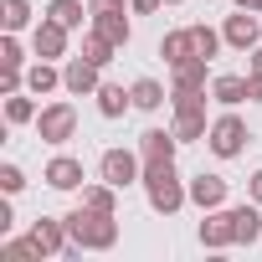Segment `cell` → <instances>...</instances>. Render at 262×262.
Returning a JSON list of instances; mask_svg holds the SVG:
<instances>
[{
	"label": "cell",
	"mask_w": 262,
	"mask_h": 262,
	"mask_svg": "<svg viewBox=\"0 0 262 262\" xmlns=\"http://www.w3.org/2000/svg\"><path fill=\"white\" fill-rule=\"evenodd\" d=\"M0 190H6V195H21V190H26V170H21V165H0Z\"/></svg>",
	"instance_id": "30"
},
{
	"label": "cell",
	"mask_w": 262,
	"mask_h": 262,
	"mask_svg": "<svg viewBox=\"0 0 262 262\" xmlns=\"http://www.w3.org/2000/svg\"><path fill=\"white\" fill-rule=\"evenodd\" d=\"M247 139H252L247 118H242L236 108H226V113H216V118H211V134H206V149H211L216 160H236V155L247 149Z\"/></svg>",
	"instance_id": "3"
},
{
	"label": "cell",
	"mask_w": 262,
	"mask_h": 262,
	"mask_svg": "<svg viewBox=\"0 0 262 262\" xmlns=\"http://www.w3.org/2000/svg\"><path fill=\"white\" fill-rule=\"evenodd\" d=\"M128 98H134V108H139V113H160L170 93H165V82H160V77H134V82H128Z\"/></svg>",
	"instance_id": "16"
},
{
	"label": "cell",
	"mask_w": 262,
	"mask_h": 262,
	"mask_svg": "<svg viewBox=\"0 0 262 262\" xmlns=\"http://www.w3.org/2000/svg\"><path fill=\"white\" fill-rule=\"evenodd\" d=\"M67 231H72V242H77L82 252H113V247H118V216L93 211V206L67 211Z\"/></svg>",
	"instance_id": "2"
},
{
	"label": "cell",
	"mask_w": 262,
	"mask_h": 262,
	"mask_svg": "<svg viewBox=\"0 0 262 262\" xmlns=\"http://www.w3.org/2000/svg\"><path fill=\"white\" fill-rule=\"evenodd\" d=\"M62 88H67L72 98H93V93L103 88V67H98V62H88V57L77 52V57H67V62H62Z\"/></svg>",
	"instance_id": "7"
},
{
	"label": "cell",
	"mask_w": 262,
	"mask_h": 262,
	"mask_svg": "<svg viewBox=\"0 0 262 262\" xmlns=\"http://www.w3.org/2000/svg\"><path fill=\"white\" fill-rule=\"evenodd\" d=\"M236 6H242V11H262V0H236Z\"/></svg>",
	"instance_id": "36"
},
{
	"label": "cell",
	"mask_w": 262,
	"mask_h": 262,
	"mask_svg": "<svg viewBox=\"0 0 262 262\" xmlns=\"http://www.w3.org/2000/svg\"><path fill=\"white\" fill-rule=\"evenodd\" d=\"M93 98H98V113H103V118H123L128 108H134V98H128V88H123V82H103Z\"/></svg>",
	"instance_id": "20"
},
{
	"label": "cell",
	"mask_w": 262,
	"mask_h": 262,
	"mask_svg": "<svg viewBox=\"0 0 262 262\" xmlns=\"http://www.w3.org/2000/svg\"><path fill=\"white\" fill-rule=\"evenodd\" d=\"M170 128H175V139L180 144H206V134H211V118H206V108H175V118H170Z\"/></svg>",
	"instance_id": "12"
},
{
	"label": "cell",
	"mask_w": 262,
	"mask_h": 262,
	"mask_svg": "<svg viewBox=\"0 0 262 262\" xmlns=\"http://www.w3.org/2000/svg\"><path fill=\"white\" fill-rule=\"evenodd\" d=\"M231 216H236V247H252V242H262V206H257V201H242V206H231Z\"/></svg>",
	"instance_id": "19"
},
{
	"label": "cell",
	"mask_w": 262,
	"mask_h": 262,
	"mask_svg": "<svg viewBox=\"0 0 262 262\" xmlns=\"http://www.w3.org/2000/svg\"><path fill=\"white\" fill-rule=\"evenodd\" d=\"M88 11L103 16V11H128V0H88Z\"/></svg>",
	"instance_id": "31"
},
{
	"label": "cell",
	"mask_w": 262,
	"mask_h": 262,
	"mask_svg": "<svg viewBox=\"0 0 262 262\" xmlns=\"http://www.w3.org/2000/svg\"><path fill=\"white\" fill-rule=\"evenodd\" d=\"M47 16H52V21H62L67 31H82V26L93 21L88 0H52V6H47Z\"/></svg>",
	"instance_id": "21"
},
{
	"label": "cell",
	"mask_w": 262,
	"mask_h": 262,
	"mask_svg": "<svg viewBox=\"0 0 262 262\" xmlns=\"http://www.w3.org/2000/svg\"><path fill=\"white\" fill-rule=\"evenodd\" d=\"M247 88H252V103H262V72H247Z\"/></svg>",
	"instance_id": "34"
},
{
	"label": "cell",
	"mask_w": 262,
	"mask_h": 262,
	"mask_svg": "<svg viewBox=\"0 0 262 262\" xmlns=\"http://www.w3.org/2000/svg\"><path fill=\"white\" fill-rule=\"evenodd\" d=\"M36 113H41V108H36V93H26V88H21V93H11V98H6V123H11V128L36 123Z\"/></svg>",
	"instance_id": "23"
},
{
	"label": "cell",
	"mask_w": 262,
	"mask_h": 262,
	"mask_svg": "<svg viewBox=\"0 0 262 262\" xmlns=\"http://www.w3.org/2000/svg\"><path fill=\"white\" fill-rule=\"evenodd\" d=\"M82 57H88V62H98V67H108V62L118 57V47H113L108 36H98V31L88 26V31H82Z\"/></svg>",
	"instance_id": "25"
},
{
	"label": "cell",
	"mask_w": 262,
	"mask_h": 262,
	"mask_svg": "<svg viewBox=\"0 0 262 262\" xmlns=\"http://www.w3.org/2000/svg\"><path fill=\"white\" fill-rule=\"evenodd\" d=\"M165 6H185V0H165Z\"/></svg>",
	"instance_id": "37"
},
{
	"label": "cell",
	"mask_w": 262,
	"mask_h": 262,
	"mask_svg": "<svg viewBox=\"0 0 262 262\" xmlns=\"http://www.w3.org/2000/svg\"><path fill=\"white\" fill-rule=\"evenodd\" d=\"M128 16H134V11H103V16H93L88 26H93L98 36H108V41L123 52L128 41H134V26H128Z\"/></svg>",
	"instance_id": "13"
},
{
	"label": "cell",
	"mask_w": 262,
	"mask_h": 262,
	"mask_svg": "<svg viewBox=\"0 0 262 262\" xmlns=\"http://www.w3.org/2000/svg\"><path fill=\"white\" fill-rule=\"evenodd\" d=\"M41 180H47L52 190L72 195V190H82V185H88V170H82V160H72V155H57V160H47Z\"/></svg>",
	"instance_id": "9"
},
{
	"label": "cell",
	"mask_w": 262,
	"mask_h": 262,
	"mask_svg": "<svg viewBox=\"0 0 262 262\" xmlns=\"http://www.w3.org/2000/svg\"><path fill=\"white\" fill-rule=\"evenodd\" d=\"M247 201L262 206V170H252V180H247Z\"/></svg>",
	"instance_id": "33"
},
{
	"label": "cell",
	"mask_w": 262,
	"mask_h": 262,
	"mask_svg": "<svg viewBox=\"0 0 262 262\" xmlns=\"http://www.w3.org/2000/svg\"><path fill=\"white\" fill-rule=\"evenodd\" d=\"M36 139H41V144H67V139H77V108H72L67 98H57V103H47V108L36 113Z\"/></svg>",
	"instance_id": "4"
},
{
	"label": "cell",
	"mask_w": 262,
	"mask_h": 262,
	"mask_svg": "<svg viewBox=\"0 0 262 262\" xmlns=\"http://www.w3.org/2000/svg\"><path fill=\"white\" fill-rule=\"evenodd\" d=\"M206 67H211L206 57H190V62H180V67H170V77H175L170 88H206Z\"/></svg>",
	"instance_id": "26"
},
{
	"label": "cell",
	"mask_w": 262,
	"mask_h": 262,
	"mask_svg": "<svg viewBox=\"0 0 262 262\" xmlns=\"http://www.w3.org/2000/svg\"><path fill=\"white\" fill-rule=\"evenodd\" d=\"M201 247L206 252H226V247H236V216H231V206H216V211H201Z\"/></svg>",
	"instance_id": "6"
},
{
	"label": "cell",
	"mask_w": 262,
	"mask_h": 262,
	"mask_svg": "<svg viewBox=\"0 0 262 262\" xmlns=\"http://www.w3.org/2000/svg\"><path fill=\"white\" fill-rule=\"evenodd\" d=\"M221 36H226V47H236V52H252V47L262 41V26H257V11H242V6H236V16H226Z\"/></svg>",
	"instance_id": "10"
},
{
	"label": "cell",
	"mask_w": 262,
	"mask_h": 262,
	"mask_svg": "<svg viewBox=\"0 0 262 262\" xmlns=\"http://www.w3.org/2000/svg\"><path fill=\"white\" fill-rule=\"evenodd\" d=\"M190 36H195V52H201L206 62H211V57H216V52L226 47V36H221V31H211L206 21H195V26H190Z\"/></svg>",
	"instance_id": "28"
},
{
	"label": "cell",
	"mask_w": 262,
	"mask_h": 262,
	"mask_svg": "<svg viewBox=\"0 0 262 262\" xmlns=\"http://www.w3.org/2000/svg\"><path fill=\"white\" fill-rule=\"evenodd\" d=\"M160 57H165V67H180V62L201 57V52H195V36H190V26H175V31H165V36H160Z\"/></svg>",
	"instance_id": "14"
},
{
	"label": "cell",
	"mask_w": 262,
	"mask_h": 262,
	"mask_svg": "<svg viewBox=\"0 0 262 262\" xmlns=\"http://www.w3.org/2000/svg\"><path fill=\"white\" fill-rule=\"evenodd\" d=\"M190 206H201V211H216V206H226V180L221 175H190Z\"/></svg>",
	"instance_id": "15"
},
{
	"label": "cell",
	"mask_w": 262,
	"mask_h": 262,
	"mask_svg": "<svg viewBox=\"0 0 262 262\" xmlns=\"http://www.w3.org/2000/svg\"><path fill=\"white\" fill-rule=\"evenodd\" d=\"M82 206H93V211H108V216H118V185H108L103 175H98V180H88V185H82Z\"/></svg>",
	"instance_id": "22"
},
{
	"label": "cell",
	"mask_w": 262,
	"mask_h": 262,
	"mask_svg": "<svg viewBox=\"0 0 262 262\" xmlns=\"http://www.w3.org/2000/svg\"><path fill=\"white\" fill-rule=\"evenodd\" d=\"M139 155H144V165H160V160H175V149H180V139H175V128H144L139 134V144H134Z\"/></svg>",
	"instance_id": "11"
},
{
	"label": "cell",
	"mask_w": 262,
	"mask_h": 262,
	"mask_svg": "<svg viewBox=\"0 0 262 262\" xmlns=\"http://www.w3.org/2000/svg\"><path fill=\"white\" fill-rule=\"evenodd\" d=\"M247 72H262V41L252 47V57H247Z\"/></svg>",
	"instance_id": "35"
},
{
	"label": "cell",
	"mask_w": 262,
	"mask_h": 262,
	"mask_svg": "<svg viewBox=\"0 0 262 262\" xmlns=\"http://www.w3.org/2000/svg\"><path fill=\"white\" fill-rule=\"evenodd\" d=\"M98 175H103L108 185L128 190V185H139V180H144V155H139V149H103Z\"/></svg>",
	"instance_id": "5"
},
{
	"label": "cell",
	"mask_w": 262,
	"mask_h": 262,
	"mask_svg": "<svg viewBox=\"0 0 262 262\" xmlns=\"http://www.w3.org/2000/svg\"><path fill=\"white\" fill-rule=\"evenodd\" d=\"M67 26L62 21H52V16H41L36 26H31V57H47V62H62L67 57Z\"/></svg>",
	"instance_id": "8"
},
{
	"label": "cell",
	"mask_w": 262,
	"mask_h": 262,
	"mask_svg": "<svg viewBox=\"0 0 262 262\" xmlns=\"http://www.w3.org/2000/svg\"><path fill=\"white\" fill-rule=\"evenodd\" d=\"M57 88H62V67H57V62H47V57H36V62L26 67V93L47 98V93H57Z\"/></svg>",
	"instance_id": "17"
},
{
	"label": "cell",
	"mask_w": 262,
	"mask_h": 262,
	"mask_svg": "<svg viewBox=\"0 0 262 262\" xmlns=\"http://www.w3.org/2000/svg\"><path fill=\"white\" fill-rule=\"evenodd\" d=\"M0 67H26V52H21L16 31H6V36H0Z\"/></svg>",
	"instance_id": "29"
},
{
	"label": "cell",
	"mask_w": 262,
	"mask_h": 262,
	"mask_svg": "<svg viewBox=\"0 0 262 262\" xmlns=\"http://www.w3.org/2000/svg\"><path fill=\"white\" fill-rule=\"evenodd\" d=\"M144 201H149V211H160V216H175L185 201H190V180H180V170H175V160H160V165H144Z\"/></svg>",
	"instance_id": "1"
},
{
	"label": "cell",
	"mask_w": 262,
	"mask_h": 262,
	"mask_svg": "<svg viewBox=\"0 0 262 262\" xmlns=\"http://www.w3.org/2000/svg\"><path fill=\"white\" fill-rule=\"evenodd\" d=\"M0 262H47V257L31 236H11V242H0Z\"/></svg>",
	"instance_id": "24"
},
{
	"label": "cell",
	"mask_w": 262,
	"mask_h": 262,
	"mask_svg": "<svg viewBox=\"0 0 262 262\" xmlns=\"http://www.w3.org/2000/svg\"><path fill=\"white\" fill-rule=\"evenodd\" d=\"M211 98H216L221 108H242V103L252 98V88H247V77H236V72H221V77H211Z\"/></svg>",
	"instance_id": "18"
},
{
	"label": "cell",
	"mask_w": 262,
	"mask_h": 262,
	"mask_svg": "<svg viewBox=\"0 0 262 262\" xmlns=\"http://www.w3.org/2000/svg\"><path fill=\"white\" fill-rule=\"evenodd\" d=\"M165 6V0H128V11H134V16H155Z\"/></svg>",
	"instance_id": "32"
},
{
	"label": "cell",
	"mask_w": 262,
	"mask_h": 262,
	"mask_svg": "<svg viewBox=\"0 0 262 262\" xmlns=\"http://www.w3.org/2000/svg\"><path fill=\"white\" fill-rule=\"evenodd\" d=\"M0 26L6 31H26L31 26V0H0Z\"/></svg>",
	"instance_id": "27"
}]
</instances>
